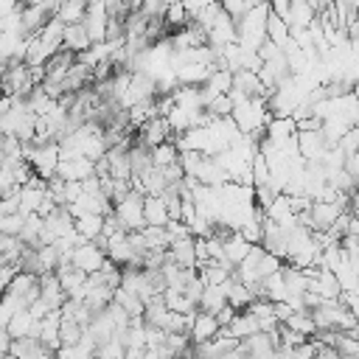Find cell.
Returning a JSON list of instances; mask_svg holds the SVG:
<instances>
[{"instance_id":"1","label":"cell","mask_w":359,"mask_h":359,"mask_svg":"<svg viewBox=\"0 0 359 359\" xmlns=\"http://www.w3.org/2000/svg\"><path fill=\"white\" fill-rule=\"evenodd\" d=\"M266 20H269V3H258L244 20H238V45L244 50L258 53L266 36Z\"/></svg>"},{"instance_id":"2","label":"cell","mask_w":359,"mask_h":359,"mask_svg":"<svg viewBox=\"0 0 359 359\" xmlns=\"http://www.w3.org/2000/svg\"><path fill=\"white\" fill-rule=\"evenodd\" d=\"M143 205H146V194H140V191H129V196L126 199H121L118 205H115V216H118V222L123 224V230L126 233H140V230H146V210H143Z\"/></svg>"},{"instance_id":"3","label":"cell","mask_w":359,"mask_h":359,"mask_svg":"<svg viewBox=\"0 0 359 359\" xmlns=\"http://www.w3.org/2000/svg\"><path fill=\"white\" fill-rule=\"evenodd\" d=\"M107 250L104 247H98L95 241H87V244H81V247H76L73 250V258H70V264L76 266V269H81L84 275H95V272H101L104 266H107Z\"/></svg>"},{"instance_id":"4","label":"cell","mask_w":359,"mask_h":359,"mask_svg":"<svg viewBox=\"0 0 359 359\" xmlns=\"http://www.w3.org/2000/svg\"><path fill=\"white\" fill-rule=\"evenodd\" d=\"M84 28H87L93 45L107 42V28H109V11H107V3H101V0L90 3L87 17H84Z\"/></svg>"},{"instance_id":"5","label":"cell","mask_w":359,"mask_h":359,"mask_svg":"<svg viewBox=\"0 0 359 359\" xmlns=\"http://www.w3.org/2000/svg\"><path fill=\"white\" fill-rule=\"evenodd\" d=\"M56 177L65 180V182H87V180L95 177V163L87 160V157H79V160H62Z\"/></svg>"},{"instance_id":"6","label":"cell","mask_w":359,"mask_h":359,"mask_svg":"<svg viewBox=\"0 0 359 359\" xmlns=\"http://www.w3.org/2000/svg\"><path fill=\"white\" fill-rule=\"evenodd\" d=\"M137 132H140L137 143H143L146 149H157V146H163V143L174 140V137H171L174 132H171V126H168V121H165V118H154V121H149L146 126H140Z\"/></svg>"},{"instance_id":"7","label":"cell","mask_w":359,"mask_h":359,"mask_svg":"<svg viewBox=\"0 0 359 359\" xmlns=\"http://www.w3.org/2000/svg\"><path fill=\"white\" fill-rule=\"evenodd\" d=\"M219 334H222L219 320H216L213 314H208V311H196L194 325H191V342H194V345H202V342L216 339Z\"/></svg>"},{"instance_id":"8","label":"cell","mask_w":359,"mask_h":359,"mask_svg":"<svg viewBox=\"0 0 359 359\" xmlns=\"http://www.w3.org/2000/svg\"><path fill=\"white\" fill-rule=\"evenodd\" d=\"M216 70L219 65H185L177 70V79H180V87H205Z\"/></svg>"},{"instance_id":"9","label":"cell","mask_w":359,"mask_h":359,"mask_svg":"<svg viewBox=\"0 0 359 359\" xmlns=\"http://www.w3.org/2000/svg\"><path fill=\"white\" fill-rule=\"evenodd\" d=\"M39 289H42V300H45L53 311H59V309L67 303V294H65L62 280H59V275H56V272L42 275V278H39Z\"/></svg>"},{"instance_id":"10","label":"cell","mask_w":359,"mask_h":359,"mask_svg":"<svg viewBox=\"0 0 359 359\" xmlns=\"http://www.w3.org/2000/svg\"><path fill=\"white\" fill-rule=\"evenodd\" d=\"M292 137H297V123L294 118H275L269 126H266V140L272 146H283L289 143Z\"/></svg>"},{"instance_id":"11","label":"cell","mask_w":359,"mask_h":359,"mask_svg":"<svg viewBox=\"0 0 359 359\" xmlns=\"http://www.w3.org/2000/svg\"><path fill=\"white\" fill-rule=\"evenodd\" d=\"M143 210H146V227H168L171 213L163 196H146Z\"/></svg>"},{"instance_id":"12","label":"cell","mask_w":359,"mask_h":359,"mask_svg":"<svg viewBox=\"0 0 359 359\" xmlns=\"http://www.w3.org/2000/svg\"><path fill=\"white\" fill-rule=\"evenodd\" d=\"M250 250H252V244L241 233H233L230 238H224V258H227L230 266H241L247 261Z\"/></svg>"},{"instance_id":"13","label":"cell","mask_w":359,"mask_h":359,"mask_svg":"<svg viewBox=\"0 0 359 359\" xmlns=\"http://www.w3.org/2000/svg\"><path fill=\"white\" fill-rule=\"evenodd\" d=\"M230 334H233L238 342H244V339L261 334V323L255 320V314H250V311H238L236 320L230 323Z\"/></svg>"},{"instance_id":"14","label":"cell","mask_w":359,"mask_h":359,"mask_svg":"<svg viewBox=\"0 0 359 359\" xmlns=\"http://www.w3.org/2000/svg\"><path fill=\"white\" fill-rule=\"evenodd\" d=\"M104 219H107V216H95V213L81 216V219H76V233H79L84 241H98V238L104 236Z\"/></svg>"},{"instance_id":"15","label":"cell","mask_w":359,"mask_h":359,"mask_svg":"<svg viewBox=\"0 0 359 359\" xmlns=\"http://www.w3.org/2000/svg\"><path fill=\"white\" fill-rule=\"evenodd\" d=\"M112 303H118L132 320H143V314H146V303H143L137 294L126 292V289H115V300H112Z\"/></svg>"},{"instance_id":"16","label":"cell","mask_w":359,"mask_h":359,"mask_svg":"<svg viewBox=\"0 0 359 359\" xmlns=\"http://www.w3.org/2000/svg\"><path fill=\"white\" fill-rule=\"evenodd\" d=\"M151 163H154V168H171V165H177L180 163V146L174 140H168V143L151 149Z\"/></svg>"},{"instance_id":"17","label":"cell","mask_w":359,"mask_h":359,"mask_svg":"<svg viewBox=\"0 0 359 359\" xmlns=\"http://www.w3.org/2000/svg\"><path fill=\"white\" fill-rule=\"evenodd\" d=\"M255 300H258V297H255V292H252L250 286H244V283H238V280L233 278V289H230V294H227V303H230L236 311H247Z\"/></svg>"},{"instance_id":"18","label":"cell","mask_w":359,"mask_h":359,"mask_svg":"<svg viewBox=\"0 0 359 359\" xmlns=\"http://www.w3.org/2000/svg\"><path fill=\"white\" fill-rule=\"evenodd\" d=\"M87 8H90V3H81V0H67V3H62V6H59V14H56V17H59L65 25H76V22H84Z\"/></svg>"},{"instance_id":"19","label":"cell","mask_w":359,"mask_h":359,"mask_svg":"<svg viewBox=\"0 0 359 359\" xmlns=\"http://www.w3.org/2000/svg\"><path fill=\"white\" fill-rule=\"evenodd\" d=\"M266 36H269L275 45H280V48L292 39V28H289V22L280 20L278 14H272V8H269V20H266Z\"/></svg>"},{"instance_id":"20","label":"cell","mask_w":359,"mask_h":359,"mask_svg":"<svg viewBox=\"0 0 359 359\" xmlns=\"http://www.w3.org/2000/svg\"><path fill=\"white\" fill-rule=\"evenodd\" d=\"M165 25H171V28H177V31H182V28H188V25H191V17H188L185 3H168Z\"/></svg>"},{"instance_id":"21","label":"cell","mask_w":359,"mask_h":359,"mask_svg":"<svg viewBox=\"0 0 359 359\" xmlns=\"http://www.w3.org/2000/svg\"><path fill=\"white\" fill-rule=\"evenodd\" d=\"M283 325H286V328H292L294 334L309 337V339H311V334H317V325H314V320H311V311H309V314H297V311H294Z\"/></svg>"},{"instance_id":"22","label":"cell","mask_w":359,"mask_h":359,"mask_svg":"<svg viewBox=\"0 0 359 359\" xmlns=\"http://www.w3.org/2000/svg\"><path fill=\"white\" fill-rule=\"evenodd\" d=\"M25 230V216L22 213H11V216H0V236H22Z\"/></svg>"},{"instance_id":"23","label":"cell","mask_w":359,"mask_h":359,"mask_svg":"<svg viewBox=\"0 0 359 359\" xmlns=\"http://www.w3.org/2000/svg\"><path fill=\"white\" fill-rule=\"evenodd\" d=\"M202 163H205V154H199V151H180V165H182L185 177H196Z\"/></svg>"},{"instance_id":"24","label":"cell","mask_w":359,"mask_h":359,"mask_svg":"<svg viewBox=\"0 0 359 359\" xmlns=\"http://www.w3.org/2000/svg\"><path fill=\"white\" fill-rule=\"evenodd\" d=\"M337 149H342V151H345V157L359 154V126H356V129H351V132L339 140V146H337Z\"/></svg>"}]
</instances>
